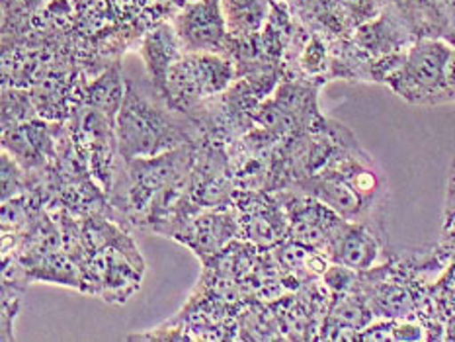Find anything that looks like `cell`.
Segmentation results:
<instances>
[{"instance_id": "8", "label": "cell", "mask_w": 455, "mask_h": 342, "mask_svg": "<svg viewBox=\"0 0 455 342\" xmlns=\"http://www.w3.org/2000/svg\"><path fill=\"white\" fill-rule=\"evenodd\" d=\"M186 53L233 55V37L227 28L223 0H194L178 10L172 22Z\"/></svg>"}, {"instance_id": "15", "label": "cell", "mask_w": 455, "mask_h": 342, "mask_svg": "<svg viewBox=\"0 0 455 342\" xmlns=\"http://www.w3.org/2000/svg\"><path fill=\"white\" fill-rule=\"evenodd\" d=\"M389 3L391 0H334V4L340 10L344 22L350 28L352 36L360 26L368 24L373 18H378Z\"/></svg>"}, {"instance_id": "17", "label": "cell", "mask_w": 455, "mask_h": 342, "mask_svg": "<svg viewBox=\"0 0 455 342\" xmlns=\"http://www.w3.org/2000/svg\"><path fill=\"white\" fill-rule=\"evenodd\" d=\"M436 14V39L455 49V0H434Z\"/></svg>"}, {"instance_id": "21", "label": "cell", "mask_w": 455, "mask_h": 342, "mask_svg": "<svg viewBox=\"0 0 455 342\" xmlns=\"http://www.w3.org/2000/svg\"><path fill=\"white\" fill-rule=\"evenodd\" d=\"M283 3H288L291 8H298L299 4L305 3V0H283Z\"/></svg>"}, {"instance_id": "16", "label": "cell", "mask_w": 455, "mask_h": 342, "mask_svg": "<svg viewBox=\"0 0 455 342\" xmlns=\"http://www.w3.org/2000/svg\"><path fill=\"white\" fill-rule=\"evenodd\" d=\"M29 188V172L14 156L3 153V203L26 194Z\"/></svg>"}, {"instance_id": "6", "label": "cell", "mask_w": 455, "mask_h": 342, "mask_svg": "<svg viewBox=\"0 0 455 342\" xmlns=\"http://www.w3.org/2000/svg\"><path fill=\"white\" fill-rule=\"evenodd\" d=\"M155 233L166 235L190 249L204 262L217 257L235 237H239V219L229 208H186L163 221Z\"/></svg>"}, {"instance_id": "7", "label": "cell", "mask_w": 455, "mask_h": 342, "mask_svg": "<svg viewBox=\"0 0 455 342\" xmlns=\"http://www.w3.org/2000/svg\"><path fill=\"white\" fill-rule=\"evenodd\" d=\"M233 210L239 219V237L259 247L282 244L290 235V215L278 194L266 190H235Z\"/></svg>"}, {"instance_id": "4", "label": "cell", "mask_w": 455, "mask_h": 342, "mask_svg": "<svg viewBox=\"0 0 455 342\" xmlns=\"http://www.w3.org/2000/svg\"><path fill=\"white\" fill-rule=\"evenodd\" d=\"M236 81V63L220 53H184L166 75L161 94L168 107L192 114Z\"/></svg>"}, {"instance_id": "13", "label": "cell", "mask_w": 455, "mask_h": 342, "mask_svg": "<svg viewBox=\"0 0 455 342\" xmlns=\"http://www.w3.org/2000/svg\"><path fill=\"white\" fill-rule=\"evenodd\" d=\"M272 4L274 0H223V12L233 45L262 32L272 14Z\"/></svg>"}, {"instance_id": "20", "label": "cell", "mask_w": 455, "mask_h": 342, "mask_svg": "<svg viewBox=\"0 0 455 342\" xmlns=\"http://www.w3.org/2000/svg\"><path fill=\"white\" fill-rule=\"evenodd\" d=\"M450 91H451L453 104H455V57L451 59V65H450Z\"/></svg>"}, {"instance_id": "3", "label": "cell", "mask_w": 455, "mask_h": 342, "mask_svg": "<svg viewBox=\"0 0 455 342\" xmlns=\"http://www.w3.org/2000/svg\"><path fill=\"white\" fill-rule=\"evenodd\" d=\"M455 49L442 39H419L403 53L401 63L387 76L385 86L412 106L453 104L450 65Z\"/></svg>"}, {"instance_id": "12", "label": "cell", "mask_w": 455, "mask_h": 342, "mask_svg": "<svg viewBox=\"0 0 455 342\" xmlns=\"http://www.w3.org/2000/svg\"><path fill=\"white\" fill-rule=\"evenodd\" d=\"M140 53L145 63L147 75H149V81L153 84V91L155 94L161 96L164 91L168 71H171L172 65L186 53L174 26L168 22L153 26L151 32H147L143 36Z\"/></svg>"}, {"instance_id": "18", "label": "cell", "mask_w": 455, "mask_h": 342, "mask_svg": "<svg viewBox=\"0 0 455 342\" xmlns=\"http://www.w3.org/2000/svg\"><path fill=\"white\" fill-rule=\"evenodd\" d=\"M448 223H455V159L448 171L446 202H443V225Z\"/></svg>"}, {"instance_id": "9", "label": "cell", "mask_w": 455, "mask_h": 342, "mask_svg": "<svg viewBox=\"0 0 455 342\" xmlns=\"http://www.w3.org/2000/svg\"><path fill=\"white\" fill-rule=\"evenodd\" d=\"M352 39L375 61H379L381 57L407 52L420 39L417 26H414L411 0H391L378 18L355 29Z\"/></svg>"}, {"instance_id": "14", "label": "cell", "mask_w": 455, "mask_h": 342, "mask_svg": "<svg viewBox=\"0 0 455 342\" xmlns=\"http://www.w3.org/2000/svg\"><path fill=\"white\" fill-rule=\"evenodd\" d=\"M124 96H125V83L120 78L117 67H112L108 68L100 78H96L94 83H91V86H88L86 102L88 106L104 114L108 120H112L116 123V117L122 107Z\"/></svg>"}, {"instance_id": "11", "label": "cell", "mask_w": 455, "mask_h": 342, "mask_svg": "<svg viewBox=\"0 0 455 342\" xmlns=\"http://www.w3.org/2000/svg\"><path fill=\"white\" fill-rule=\"evenodd\" d=\"M360 276V274H358ZM375 319L373 311L360 290V282L352 290L332 291V299L323 327L321 340H355L370 322Z\"/></svg>"}, {"instance_id": "2", "label": "cell", "mask_w": 455, "mask_h": 342, "mask_svg": "<svg viewBox=\"0 0 455 342\" xmlns=\"http://www.w3.org/2000/svg\"><path fill=\"white\" fill-rule=\"evenodd\" d=\"M114 130L117 155L125 163L202 141V130L192 115L168 107L158 94L151 100L132 81H125Z\"/></svg>"}, {"instance_id": "1", "label": "cell", "mask_w": 455, "mask_h": 342, "mask_svg": "<svg viewBox=\"0 0 455 342\" xmlns=\"http://www.w3.org/2000/svg\"><path fill=\"white\" fill-rule=\"evenodd\" d=\"M288 188L313 195L344 219L368 223L387 233V180L354 133L336 145L321 171Z\"/></svg>"}, {"instance_id": "10", "label": "cell", "mask_w": 455, "mask_h": 342, "mask_svg": "<svg viewBox=\"0 0 455 342\" xmlns=\"http://www.w3.org/2000/svg\"><path fill=\"white\" fill-rule=\"evenodd\" d=\"M383 252H387V233L368 223L346 221L332 239L326 257L332 264L365 272L378 264Z\"/></svg>"}, {"instance_id": "19", "label": "cell", "mask_w": 455, "mask_h": 342, "mask_svg": "<svg viewBox=\"0 0 455 342\" xmlns=\"http://www.w3.org/2000/svg\"><path fill=\"white\" fill-rule=\"evenodd\" d=\"M446 262H455V223L443 225L442 243L436 247Z\"/></svg>"}, {"instance_id": "5", "label": "cell", "mask_w": 455, "mask_h": 342, "mask_svg": "<svg viewBox=\"0 0 455 342\" xmlns=\"http://www.w3.org/2000/svg\"><path fill=\"white\" fill-rule=\"evenodd\" d=\"M319 88L321 84L303 78H282L274 92L254 112V125L275 141L313 130L324 120L316 98Z\"/></svg>"}]
</instances>
